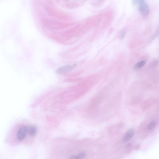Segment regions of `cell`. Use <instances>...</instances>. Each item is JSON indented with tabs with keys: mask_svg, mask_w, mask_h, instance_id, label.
Listing matches in <instances>:
<instances>
[{
	"mask_svg": "<svg viewBox=\"0 0 159 159\" xmlns=\"http://www.w3.org/2000/svg\"><path fill=\"white\" fill-rule=\"evenodd\" d=\"M137 4H138V9L141 15L147 16L149 14L150 9L149 5L145 0H141Z\"/></svg>",
	"mask_w": 159,
	"mask_h": 159,
	"instance_id": "6da1fadb",
	"label": "cell"
},
{
	"mask_svg": "<svg viewBox=\"0 0 159 159\" xmlns=\"http://www.w3.org/2000/svg\"><path fill=\"white\" fill-rule=\"evenodd\" d=\"M28 126L24 125H22L19 128L17 133V138L20 141H22L25 138L27 134L28 133Z\"/></svg>",
	"mask_w": 159,
	"mask_h": 159,
	"instance_id": "7a4b0ae2",
	"label": "cell"
},
{
	"mask_svg": "<svg viewBox=\"0 0 159 159\" xmlns=\"http://www.w3.org/2000/svg\"><path fill=\"white\" fill-rule=\"evenodd\" d=\"M73 67L70 65L63 66L60 67L57 70V73L58 74H63L67 73L71 70H72Z\"/></svg>",
	"mask_w": 159,
	"mask_h": 159,
	"instance_id": "3957f363",
	"label": "cell"
},
{
	"mask_svg": "<svg viewBox=\"0 0 159 159\" xmlns=\"http://www.w3.org/2000/svg\"><path fill=\"white\" fill-rule=\"evenodd\" d=\"M134 130L133 129H130L127 132V133H126L124 138H123V142H128V141L130 140L133 136L134 135Z\"/></svg>",
	"mask_w": 159,
	"mask_h": 159,
	"instance_id": "277c9868",
	"label": "cell"
},
{
	"mask_svg": "<svg viewBox=\"0 0 159 159\" xmlns=\"http://www.w3.org/2000/svg\"><path fill=\"white\" fill-rule=\"evenodd\" d=\"M37 133V129L36 127L34 126H28V133L31 136H34L36 135Z\"/></svg>",
	"mask_w": 159,
	"mask_h": 159,
	"instance_id": "5b68a950",
	"label": "cell"
},
{
	"mask_svg": "<svg viewBox=\"0 0 159 159\" xmlns=\"http://www.w3.org/2000/svg\"><path fill=\"white\" fill-rule=\"evenodd\" d=\"M85 153L82 152L77 155H72L69 158V159H84L85 157Z\"/></svg>",
	"mask_w": 159,
	"mask_h": 159,
	"instance_id": "8992f818",
	"label": "cell"
},
{
	"mask_svg": "<svg viewBox=\"0 0 159 159\" xmlns=\"http://www.w3.org/2000/svg\"><path fill=\"white\" fill-rule=\"evenodd\" d=\"M145 64H146V61H140L135 64V65L134 66V68L135 69H139L140 68L142 67L145 65Z\"/></svg>",
	"mask_w": 159,
	"mask_h": 159,
	"instance_id": "52a82bcc",
	"label": "cell"
},
{
	"mask_svg": "<svg viewBox=\"0 0 159 159\" xmlns=\"http://www.w3.org/2000/svg\"><path fill=\"white\" fill-rule=\"evenodd\" d=\"M157 124V122L156 120H153L150 123L149 125L148 126V130H152L154 129V128L155 127Z\"/></svg>",
	"mask_w": 159,
	"mask_h": 159,
	"instance_id": "ba28073f",
	"label": "cell"
},
{
	"mask_svg": "<svg viewBox=\"0 0 159 159\" xmlns=\"http://www.w3.org/2000/svg\"><path fill=\"white\" fill-rule=\"evenodd\" d=\"M140 0H133V3L134 4H137Z\"/></svg>",
	"mask_w": 159,
	"mask_h": 159,
	"instance_id": "9c48e42d",
	"label": "cell"
},
{
	"mask_svg": "<svg viewBox=\"0 0 159 159\" xmlns=\"http://www.w3.org/2000/svg\"><path fill=\"white\" fill-rule=\"evenodd\" d=\"M125 32H122V34L121 35V39H122V38H123V37H124V36H125Z\"/></svg>",
	"mask_w": 159,
	"mask_h": 159,
	"instance_id": "30bf717a",
	"label": "cell"
},
{
	"mask_svg": "<svg viewBox=\"0 0 159 159\" xmlns=\"http://www.w3.org/2000/svg\"><path fill=\"white\" fill-rule=\"evenodd\" d=\"M157 32H158V33H159V29H158V31H157Z\"/></svg>",
	"mask_w": 159,
	"mask_h": 159,
	"instance_id": "8fae6325",
	"label": "cell"
}]
</instances>
